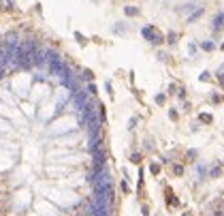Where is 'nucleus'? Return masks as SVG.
<instances>
[{
    "mask_svg": "<svg viewBox=\"0 0 224 216\" xmlns=\"http://www.w3.org/2000/svg\"><path fill=\"white\" fill-rule=\"evenodd\" d=\"M201 15H203V9H196L194 13H192V15H190V17H188V21H194L196 17H201Z\"/></svg>",
    "mask_w": 224,
    "mask_h": 216,
    "instance_id": "nucleus-3",
    "label": "nucleus"
},
{
    "mask_svg": "<svg viewBox=\"0 0 224 216\" xmlns=\"http://www.w3.org/2000/svg\"><path fill=\"white\" fill-rule=\"evenodd\" d=\"M143 36H145L147 41H152L154 45L162 43V34H160V32H158L156 28H152V26H145V28H143Z\"/></svg>",
    "mask_w": 224,
    "mask_h": 216,
    "instance_id": "nucleus-1",
    "label": "nucleus"
},
{
    "mask_svg": "<svg viewBox=\"0 0 224 216\" xmlns=\"http://www.w3.org/2000/svg\"><path fill=\"white\" fill-rule=\"evenodd\" d=\"M214 26H216V28H222V26H224V13H218L216 17H214Z\"/></svg>",
    "mask_w": 224,
    "mask_h": 216,
    "instance_id": "nucleus-2",
    "label": "nucleus"
},
{
    "mask_svg": "<svg viewBox=\"0 0 224 216\" xmlns=\"http://www.w3.org/2000/svg\"><path fill=\"white\" fill-rule=\"evenodd\" d=\"M75 36H77V41L81 43V45H83V43H85V39H83V36H81V34H79V32H75Z\"/></svg>",
    "mask_w": 224,
    "mask_h": 216,
    "instance_id": "nucleus-5",
    "label": "nucleus"
},
{
    "mask_svg": "<svg viewBox=\"0 0 224 216\" xmlns=\"http://www.w3.org/2000/svg\"><path fill=\"white\" fill-rule=\"evenodd\" d=\"M126 15H130V17H132V15H139V9H135V7H126Z\"/></svg>",
    "mask_w": 224,
    "mask_h": 216,
    "instance_id": "nucleus-4",
    "label": "nucleus"
}]
</instances>
